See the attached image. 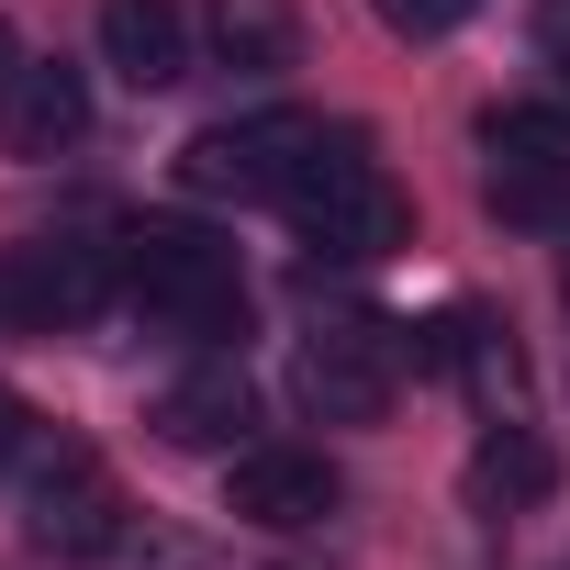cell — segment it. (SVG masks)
<instances>
[{
    "mask_svg": "<svg viewBox=\"0 0 570 570\" xmlns=\"http://www.w3.org/2000/svg\"><path fill=\"white\" fill-rule=\"evenodd\" d=\"M168 448H235L246 425H257V381H246V358L235 347H202L168 392H157V414H146Z\"/></svg>",
    "mask_w": 570,
    "mask_h": 570,
    "instance_id": "obj_10",
    "label": "cell"
},
{
    "mask_svg": "<svg viewBox=\"0 0 570 570\" xmlns=\"http://www.w3.org/2000/svg\"><path fill=\"white\" fill-rule=\"evenodd\" d=\"M12 57H23V46H12V23H0V79H12Z\"/></svg>",
    "mask_w": 570,
    "mask_h": 570,
    "instance_id": "obj_19",
    "label": "cell"
},
{
    "mask_svg": "<svg viewBox=\"0 0 570 570\" xmlns=\"http://www.w3.org/2000/svg\"><path fill=\"white\" fill-rule=\"evenodd\" d=\"M336 459L325 448H246L235 459V481H224V503H235V525H268V537H303V525H325L336 514Z\"/></svg>",
    "mask_w": 570,
    "mask_h": 570,
    "instance_id": "obj_7",
    "label": "cell"
},
{
    "mask_svg": "<svg viewBox=\"0 0 570 570\" xmlns=\"http://www.w3.org/2000/svg\"><path fill=\"white\" fill-rule=\"evenodd\" d=\"M23 537H35L46 559H112V548H124V481L101 470V448H79V436H35Z\"/></svg>",
    "mask_w": 570,
    "mask_h": 570,
    "instance_id": "obj_3",
    "label": "cell"
},
{
    "mask_svg": "<svg viewBox=\"0 0 570 570\" xmlns=\"http://www.w3.org/2000/svg\"><path fill=\"white\" fill-rule=\"evenodd\" d=\"M112 268H124V292H135L168 336H190V347H235V336H246V279H235V246H224L213 224L146 213V224H124Z\"/></svg>",
    "mask_w": 570,
    "mask_h": 570,
    "instance_id": "obj_1",
    "label": "cell"
},
{
    "mask_svg": "<svg viewBox=\"0 0 570 570\" xmlns=\"http://www.w3.org/2000/svg\"><path fill=\"white\" fill-rule=\"evenodd\" d=\"M314 146H325V124H303V112L202 124V135L179 146V190H190V202H279V190L314 168Z\"/></svg>",
    "mask_w": 570,
    "mask_h": 570,
    "instance_id": "obj_4",
    "label": "cell"
},
{
    "mask_svg": "<svg viewBox=\"0 0 570 570\" xmlns=\"http://www.w3.org/2000/svg\"><path fill=\"white\" fill-rule=\"evenodd\" d=\"M90 135V79L68 57H12L0 79V157H68Z\"/></svg>",
    "mask_w": 570,
    "mask_h": 570,
    "instance_id": "obj_8",
    "label": "cell"
},
{
    "mask_svg": "<svg viewBox=\"0 0 570 570\" xmlns=\"http://www.w3.org/2000/svg\"><path fill=\"white\" fill-rule=\"evenodd\" d=\"M202 46H213L224 68H246V79H279L292 46H303V23H292V0H213V12H202Z\"/></svg>",
    "mask_w": 570,
    "mask_h": 570,
    "instance_id": "obj_13",
    "label": "cell"
},
{
    "mask_svg": "<svg viewBox=\"0 0 570 570\" xmlns=\"http://www.w3.org/2000/svg\"><path fill=\"white\" fill-rule=\"evenodd\" d=\"M559 570H570V559H559Z\"/></svg>",
    "mask_w": 570,
    "mask_h": 570,
    "instance_id": "obj_20",
    "label": "cell"
},
{
    "mask_svg": "<svg viewBox=\"0 0 570 570\" xmlns=\"http://www.w3.org/2000/svg\"><path fill=\"white\" fill-rule=\"evenodd\" d=\"M481 202H492L503 224H525V235H559V224H570V168H514V157H492V168H481Z\"/></svg>",
    "mask_w": 570,
    "mask_h": 570,
    "instance_id": "obj_14",
    "label": "cell"
},
{
    "mask_svg": "<svg viewBox=\"0 0 570 570\" xmlns=\"http://www.w3.org/2000/svg\"><path fill=\"white\" fill-rule=\"evenodd\" d=\"M392 325H336V336H314L303 358H292V392H303V414L314 425H381L392 414Z\"/></svg>",
    "mask_w": 570,
    "mask_h": 570,
    "instance_id": "obj_6",
    "label": "cell"
},
{
    "mask_svg": "<svg viewBox=\"0 0 570 570\" xmlns=\"http://www.w3.org/2000/svg\"><path fill=\"white\" fill-rule=\"evenodd\" d=\"M481 146L514 157V168H570V112H559V101H503V112L481 124Z\"/></svg>",
    "mask_w": 570,
    "mask_h": 570,
    "instance_id": "obj_15",
    "label": "cell"
},
{
    "mask_svg": "<svg viewBox=\"0 0 570 570\" xmlns=\"http://www.w3.org/2000/svg\"><path fill=\"white\" fill-rule=\"evenodd\" d=\"M35 436H46V425H35V403H23V392H0V470L35 459Z\"/></svg>",
    "mask_w": 570,
    "mask_h": 570,
    "instance_id": "obj_17",
    "label": "cell"
},
{
    "mask_svg": "<svg viewBox=\"0 0 570 570\" xmlns=\"http://www.w3.org/2000/svg\"><path fill=\"white\" fill-rule=\"evenodd\" d=\"M548 492H559V459H548V436L503 414V425L470 448V503H481V514H537Z\"/></svg>",
    "mask_w": 570,
    "mask_h": 570,
    "instance_id": "obj_12",
    "label": "cell"
},
{
    "mask_svg": "<svg viewBox=\"0 0 570 570\" xmlns=\"http://www.w3.org/2000/svg\"><path fill=\"white\" fill-rule=\"evenodd\" d=\"M101 57L135 90H179L190 79V12L179 0H101Z\"/></svg>",
    "mask_w": 570,
    "mask_h": 570,
    "instance_id": "obj_11",
    "label": "cell"
},
{
    "mask_svg": "<svg viewBox=\"0 0 570 570\" xmlns=\"http://www.w3.org/2000/svg\"><path fill=\"white\" fill-rule=\"evenodd\" d=\"M537 57L570 79V0H537Z\"/></svg>",
    "mask_w": 570,
    "mask_h": 570,
    "instance_id": "obj_18",
    "label": "cell"
},
{
    "mask_svg": "<svg viewBox=\"0 0 570 570\" xmlns=\"http://www.w3.org/2000/svg\"><path fill=\"white\" fill-rule=\"evenodd\" d=\"M112 246H79V235H23L12 257H0V314L12 325H79V314H101V292H112Z\"/></svg>",
    "mask_w": 570,
    "mask_h": 570,
    "instance_id": "obj_5",
    "label": "cell"
},
{
    "mask_svg": "<svg viewBox=\"0 0 570 570\" xmlns=\"http://www.w3.org/2000/svg\"><path fill=\"white\" fill-rule=\"evenodd\" d=\"M279 213L303 224V246H325V257H347V268H370V257H403V246H414V202L392 190V168L370 157V135H325V146H314V168L279 190Z\"/></svg>",
    "mask_w": 570,
    "mask_h": 570,
    "instance_id": "obj_2",
    "label": "cell"
},
{
    "mask_svg": "<svg viewBox=\"0 0 570 570\" xmlns=\"http://www.w3.org/2000/svg\"><path fill=\"white\" fill-rule=\"evenodd\" d=\"M414 370H436V381H459L481 414H514V392H525V358H514V336L481 314V303H448L425 336H414Z\"/></svg>",
    "mask_w": 570,
    "mask_h": 570,
    "instance_id": "obj_9",
    "label": "cell"
},
{
    "mask_svg": "<svg viewBox=\"0 0 570 570\" xmlns=\"http://www.w3.org/2000/svg\"><path fill=\"white\" fill-rule=\"evenodd\" d=\"M370 12H381L403 46H436V35H459V23L481 12V0H370Z\"/></svg>",
    "mask_w": 570,
    "mask_h": 570,
    "instance_id": "obj_16",
    "label": "cell"
},
{
    "mask_svg": "<svg viewBox=\"0 0 570 570\" xmlns=\"http://www.w3.org/2000/svg\"><path fill=\"white\" fill-rule=\"evenodd\" d=\"M559 279H570V268H559Z\"/></svg>",
    "mask_w": 570,
    "mask_h": 570,
    "instance_id": "obj_21",
    "label": "cell"
}]
</instances>
